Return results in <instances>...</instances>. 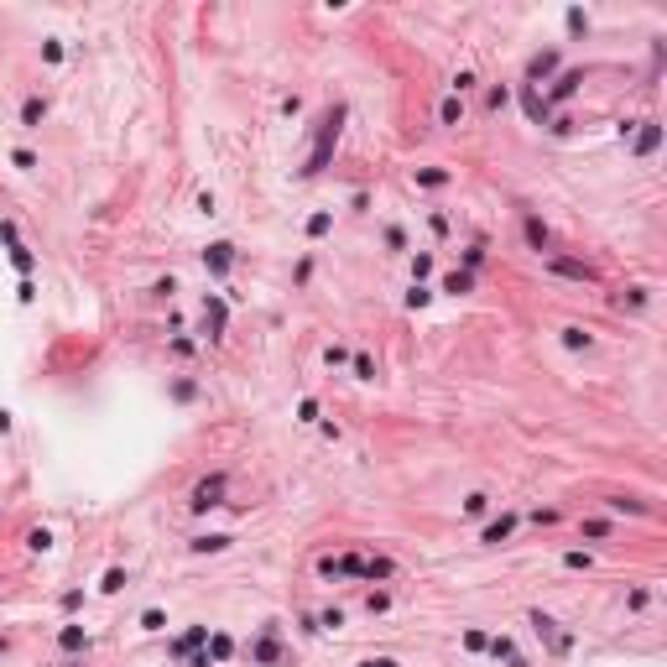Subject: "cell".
<instances>
[{
  "mask_svg": "<svg viewBox=\"0 0 667 667\" xmlns=\"http://www.w3.org/2000/svg\"><path fill=\"white\" fill-rule=\"evenodd\" d=\"M527 240H532V245H537V256H542V250H548V245H553V235H548V224H537V219H527Z\"/></svg>",
  "mask_w": 667,
  "mask_h": 667,
  "instance_id": "obj_6",
  "label": "cell"
},
{
  "mask_svg": "<svg viewBox=\"0 0 667 667\" xmlns=\"http://www.w3.org/2000/svg\"><path fill=\"white\" fill-rule=\"evenodd\" d=\"M443 292H470V276H464V271H453L448 282H443Z\"/></svg>",
  "mask_w": 667,
  "mask_h": 667,
  "instance_id": "obj_19",
  "label": "cell"
},
{
  "mask_svg": "<svg viewBox=\"0 0 667 667\" xmlns=\"http://www.w3.org/2000/svg\"><path fill=\"white\" fill-rule=\"evenodd\" d=\"M490 511V496L485 490H475V496H464V516H485Z\"/></svg>",
  "mask_w": 667,
  "mask_h": 667,
  "instance_id": "obj_9",
  "label": "cell"
},
{
  "mask_svg": "<svg viewBox=\"0 0 667 667\" xmlns=\"http://www.w3.org/2000/svg\"><path fill=\"white\" fill-rule=\"evenodd\" d=\"M542 266H548L553 276H568V282H594V266L568 261V256H558V250H542Z\"/></svg>",
  "mask_w": 667,
  "mask_h": 667,
  "instance_id": "obj_1",
  "label": "cell"
},
{
  "mask_svg": "<svg viewBox=\"0 0 667 667\" xmlns=\"http://www.w3.org/2000/svg\"><path fill=\"white\" fill-rule=\"evenodd\" d=\"M141 625H146V631H162V625H167V616H162V610H146V616H141Z\"/></svg>",
  "mask_w": 667,
  "mask_h": 667,
  "instance_id": "obj_17",
  "label": "cell"
},
{
  "mask_svg": "<svg viewBox=\"0 0 667 667\" xmlns=\"http://www.w3.org/2000/svg\"><path fill=\"white\" fill-rule=\"evenodd\" d=\"M438 120H443V126H459V120H464V99H459V94H448V99H443V110H438Z\"/></svg>",
  "mask_w": 667,
  "mask_h": 667,
  "instance_id": "obj_5",
  "label": "cell"
},
{
  "mask_svg": "<svg viewBox=\"0 0 667 667\" xmlns=\"http://www.w3.org/2000/svg\"><path fill=\"white\" fill-rule=\"evenodd\" d=\"M42 120H47V99H37V94H32V99L21 104V130H37Z\"/></svg>",
  "mask_w": 667,
  "mask_h": 667,
  "instance_id": "obj_4",
  "label": "cell"
},
{
  "mask_svg": "<svg viewBox=\"0 0 667 667\" xmlns=\"http://www.w3.org/2000/svg\"><path fill=\"white\" fill-rule=\"evenodd\" d=\"M642 302H647V287H631V292L620 298V308H642Z\"/></svg>",
  "mask_w": 667,
  "mask_h": 667,
  "instance_id": "obj_16",
  "label": "cell"
},
{
  "mask_svg": "<svg viewBox=\"0 0 667 667\" xmlns=\"http://www.w3.org/2000/svg\"><path fill=\"white\" fill-rule=\"evenodd\" d=\"M579 532H584L589 542H605V537H610V522H579Z\"/></svg>",
  "mask_w": 667,
  "mask_h": 667,
  "instance_id": "obj_10",
  "label": "cell"
},
{
  "mask_svg": "<svg viewBox=\"0 0 667 667\" xmlns=\"http://www.w3.org/2000/svg\"><path fill=\"white\" fill-rule=\"evenodd\" d=\"M651 146H657V120H647V130H642V146H636V152H651Z\"/></svg>",
  "mask_w": 667,
  "mask_h": 667,
  "instance_id": "obj_18",
  "label": "cell"
},
{
  "mask_svg": "<svg viewBox=\"0 0 667 667\" xmlns=\"http://www.w3.org/2000/svg\"><path fill=\"white\" fill-rule=\"evenodd\" d=\"M605 511H631V516H647L651 506H642V501H625V496H610V501H605Z\"/></svg>",
  "mask_w": 667,
  "mask_h": 667,
  "instance_id": "obj_7",
  "label": "cell"
},
{
  "mask_svg": "<svg viewBox=\"0 0 667 667\" xmlns=\"http://www.w3.org/2000/svg\"><path fill=\"white\" fill-rule=\"evenodd\" d=\"M516 532V516H496V522H490L485 532H479V542H485V548H501L506 537H511Z\"/></svg>",
  "mask_w": 667,
  "mask_h": 667,
  "instance_id": "obj_3",
  "label": "cell"
},
{
  "mask_svg": "<svg viewBox=\"0 0 667 667\" xmlns=\"http://www.w3.org/2000/svg\"><path fill=\"white\" fill-rule=\"evenodd\" d=\"M563 344H568V350H589L594 339H589V334H584L579 324H568V329H563Z\"/></svg>",
  "mask_w": 667,
  "mask_h": 667,
  "instance_id": "obj_8",
  "label": "cell"
},
{
  "mask_svg": "<svg viewBox=\"0 0 667 667\" xmlns=\"http://www.w3.org/2000/svg\"><path fill=\"white\" fill-rule=\"evenodd\" d=\"M417 183H428V188H443V183H448V172H438V167H422V172H417Z\"/></svg>",
  "mask_w": 667,
  "mask_h": 667,
  "instance_id": "obj_11",
  "label": "cell"
},
{
  "mask_svg": "<svg viewBox=\"0 0 667 667\" xmlns=\"http://www.w3.org/2000/svg\"><path fill=\"white\" fill-rule=\"evenodd\" d=\"M558 68V52H548V58H537V63H532V78H548Z\"/></svg>",
  "mask_w": 667,
  "mask_h": 667,
  "instance_id": "obj_14",
  "label": "cell"
},
{
  "mask_svg": "<svg viewBox=\"0 0 667 667\" xmlns=\"http://www.w3.org/2000/svg\"><path fill=\"white\" fill-rule=\"evenodd\" d=\"M11 162H16L21 172H32V167H37V157H32V152H26V146H16V152H11Z\"/></svg>",
  "mask_w": 667,
  "mask_h": 667,
  "instance_id": "obj_15",
  "label": "cell"
},
{
  "mask_svg": "<svg viewBox=\"0 0 667 667\" xmlns=\"http://www.w3.org/2000/svg\"><path fill=\"white\" fill-rule=\"evenodd\" d=\"M365 667H396V662H391V657H381V662H365Z\"/></svg>",
  "mask_w": 667,
  "mask_h": 667,
  "instance_id": "obj_21",
  "label": "cell"
},
{
  "mask_svg": "<svg viewBox=\"0 0 667 667\" xmlns=\"http://www.w3.org/2000/svg\"><path fill=\"white\" fill-rule=\"evenodd\" d=\"M573 84H579V73H563V78L553 84V99H568V94H573Z\"/></svg>",
  "mask_w": 667,
  "mask_h": 667,
  "instance_id": "obj_13",
  "label": "cell"
},
{
  "mask_svg": "<svg viewBox=\"0 0 667 667\" xmlns=\"http://www.w3.org/2000/svg\"><path fill=\"white\" fill-rule=\"evenodd\" d=\"M209 266H214V271H224V266H230V245H214V256H209Z\"/></svg>",
  "mask_w": 667,
  "mask_h": 667,
  "instance_id": "obj_20",
  "label": "cell"
},
{
  "mask_svg": "<svg viewBox=\"0 0 667 667\" xmlns=\"http://www.w3.org/2000/svg\"><path fill=\"white\" fill-rule=\"evenodd\" d=\"M193 548H198V553H224V548H230V537H198Z\"/></svg>",
  "mask_w": 667,
  "mask_h": 667,
  "instance_id": "obj_12",
  "label": "cell"
},
{
  "mask_svg": "<svg viewBox=\"0 0 667 667\" xmlns=\"http://www.w3.org/2000/svg\"><path fill=\"white\" fill-rule=\"evenodd\" d=\"M224 485H230L224 475H209L204 485L193 490V511H209V506H224Z\"/></svg>",
  "mask_w": 667,
  "mask_h": 667,
  "instance_id": "obj_2",
  "label": "cell"
}]
</instances>
